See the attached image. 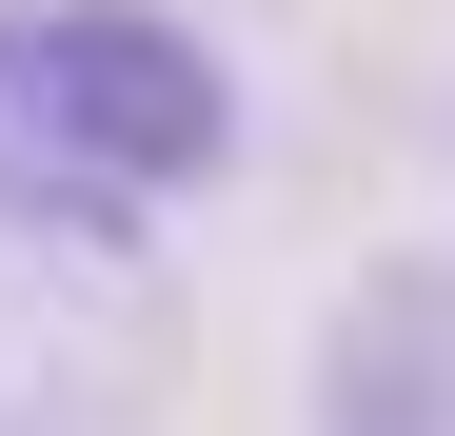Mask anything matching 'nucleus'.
<instances>
[{
	"label": "nucleus",
	"instance_id": "1",
	"mask_svg": "<svg viewBox=\"0 0 455 436\" xmlns=\"http://www.w3.org/2000/svg\"><path fill=\"white\" fill-rule=\"evenodd\" d=\"M238 159V60L179 0H0V218H179Z\"/></svg>",
	"mask_w": 455,
	"mask_h": 436
},
{
	"label": "nucleus",
	"instance_id": "2",
	"mask_svg": "<svg viewBox=\"0 0 455 436\" xmlns=\"http://www.w3.org/2000/svg\"><path fill=\"white\" fill-rule=\"evenodd\" d=\"M159 337L119 218H0V436H100L119 357Z\"/></svg>",
	"mask_w": 455,
	"mask_h": 436
},
{
	"label": "nucleus",
	"instance_id": "3",
	"mask_svg": "<svg viewBox=\"0 0 455 436\" xmlns=\"http://www.w3.org/2000/svg\"><path fill=\"white\" fill-rule=\"evenodd\" d=\"M317 436H455V258H356L317 318Z\"/></svg>",
	"mask_w": 455,
	"mask_h": 436
}]
</instances>
